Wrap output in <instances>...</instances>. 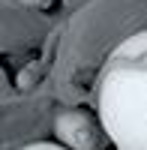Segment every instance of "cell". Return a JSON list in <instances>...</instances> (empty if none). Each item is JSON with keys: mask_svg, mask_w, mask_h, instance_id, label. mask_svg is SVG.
Returning a JSON list of instances; mask_svg holds the SVG:
<instances>
[{"mask_svg": "<svg viewBox=\"0 0 147 150\" xmlns=\"http://www.w3.org/2000/svg\"><path fill=\"white\" fill-rule=\"evenodd\" d=\"M54 135L69 150H93L96 147V126H93L90 114H84L78 108H69V111H60L57 114Z\"/></svg>", "mask_w": 147, "mask_h": 150, "instance_id": "cell-2", "label": "cell"}, {"mask_svg": "<svg viewBox=\"0 0 147 150\" xmlns=\"http://www.w3.org/2000/svg\"><path fill=\"white\" fill-rule=\"evenodd\" d=\"M21 150H69L66 144H54V141H36V144H27V147H21Z\"/></svg>", "mask_w": 147, "mask_h": 150, "instance_id": "cell-3", "label": "cell"}, {"mask_svg": "<svg viewBox=\"0 0 147 150\" xmlns=\"http://www.w3.org/2000/svg\"><path fill=\"white\" fill-rule=\"evenodd\" d=\"M18 3H24V6H48L51 0H18Z\"/></svg>", "mask_w": 147, "mask_h": 150, "instance_id": "cell-4", "label": "cell"}, {"mask_svg": "<svg viewBox=\"0 0 147 150\" xmlns=\"http://www.w3.org/2000/svg\"><path fill=\"white\" fill-rule=\"evenodd\" d=\"M96 108L114 150H147V30L126 36L108 54Z\"/></svg>", "mask_w": 147, "mask_h": 150, "instance_id": "cell-1", "label": "cell"}]
</instances>
